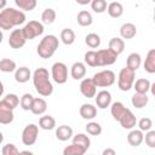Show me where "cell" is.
Segmentation results:
<instances>
[{"mask_svg": "<svg viewBox=\"0 0 155 155\" xmlns=\"http://www.w3.org/2000/svg\"><path fill=\"white\" fill-rule=\"evenodd\" d=\"M131 102H132V105H133L134 108L142 109V108H144V107L148 104L149 98H148L147 93H137V92H136V93L132 96Z\"/></svg>", "mask_w": 155, "mask_h": 155, "instance_id": "cell-24", "label": "cell"}, {"mask_svg": "<svg viewBox=\"0 0 155 155\" xmlns=\"http://www.w3.org/2000/svg\"><path fill=\"white\" fill-rule=\"evenodd\" d=\"M94 97H96V104L101 109L108 108L111 103V94H110L109 91H105V90L99 91Z\"/></svg>", "mask_w": 155, "mask_h": 155, "instance_id": "cell-14", "label": "cell"}, {"mask_svg": "<svg viewBox=\"0 0 155 155\" xmlns=\"http://www.w3.org/2000/svg\"><path fill=\"white\" fill-rule=\"evenodd\" d=\"M2 140H4V136H2V133L0 132V144L2 143Z\"/></svg>", "mask_w": 155, "mask_h": 155, "instance_id": "cell-51", "label": "cell"}, {"mask_svg": "<svg viewBox=\"0 0 155 155\" xmlns=\"http://www.w3.org/2000/svg\"><path fill=\"white\" fill-rule=\"evenodd\" d=\"M38 134H39V127L35 124H29L24 127L23 132H22V142L24 145H33L36 139H38Z\"/></svg>", "mask_w": 155, "mask_h": 155, "instance_id": "cell-9", "label": "cell"}, {"mask_svg": "<svg viewBox=\"0 0 155 155\" xmlns=\"http://www.w3.org/2000/svg\"><path fill=\"white\" fill-rule=\"evenodd\" d=\"M76 21H78V23H79L81 27H88V25L92 24L93 18H92V16H91V13H90L88 11H85V10H84V11H80V12L78 13Z\"/></svg>", "mask_w": 155, "mask_h": 155, "instance_id": "cell-29", "label": "cell"}, {"mask_svg": "<svg viewBox=\"0 0 155 155\" xmlns=\"http://www.w3.org/2000/svg\"><path fill=\"white\" fill-rule=\"evenodd\" d=\"M119 122H120V125H121L124 128L131 130V128H133V127L136 126L137 119H136L134 114H133L128 108H126V110H125V113L122 114V116L120 117Z\"/></svg>", "mask_w": 155, "mask_h": 155, "instance_id": "cell-13", "label": "cell"}, {"mask_svg": "<svg viewBox=\"0 0 155 155\" xmlns=\"http://www.w3.org/2000/svg\"><path fill=\"white\" fill-rule=\"evenodd\" d=\"M31 78V73L29 70V68L27 67H21L18 69H16L15 73V80L19 84H24L27 81H29V79Z\"/></svg>", "mask_w": 155, "mask_h": 155, "instance_id": "cell-22", "label": "cell"}, {"mask_svg": "<svg viewBox=\"0 0 155 155\" xmlns=\"http://www.w3.org/2000/svg\"><path fill=\"white\" fill-rule=\"evenodd\" d=\"M86 132L91 136H99L102 133V126L98 122L91 121L86 125Z\"/></svg>", "mask_w": 155, "mask_h": 155, "instance_id": "cell-39", "label": "cell"}, {"mask_svg": "<svg viewBox=\"0 0 155 155\" xmlns=\"http://www.w3.org/2000/svg\"><path fill=\"white\" fill-rule=\"evenodd\" d=\"M116 59H117V54L113 52L110 48L97 51V67L111 65L116 62Z\"/></svg>", "mask_w": 155, "mask_h": 155, "instance_id": "cell-8", "label": "cell"}, {"mask_svg": "<svg viewBox=\"0 0 155 155\" xmlns=\"http://www.w3.org/2000/svg\"><path fill=\"white\" fill-rule=\"evenodd\" d=\"M150 81L148 79H138L136 82H133V88L137 93H147L150 90Z\"/></svg>", "mask_w": 155, "mask_h": 155, "instance_id": "cell-26", "label": "cell"}, {"mask_svg": "<svg viewBox=\"0 0 155 155\" xmlns=\"http://www.w3.org/2000/svg\"><path fill=\"white\" fill-rule=\"evenodd\" d=\"M4 102H6L11 108L15 109V108L19 104V98H18V96L15 94V93H8V94L4 98Z\"/></svg>", "mask_w": 155, "mask_h": 155, "instance_id": "cell-42", "label": "cell"}, {"mask_svg": "<svg viewBox=\"0 0 155 155\" xmlns=\"http://www.w3.org/2000/svg\"><path fill=\"white\" fill-rule=\"evenodd\" d=\"M73 143L80 145V147H82V148H85L86 150H87V149L90 148V145H91V140H90V138H88L86 134H84V133H78L76 136H74V138H73Z\"/></svg>", "mask_w": 155, "mask_h": 155, "instance_id": "cell-33", "label": "cell"}, {"mask_svg": "<svg viewBox=\"0 0 155 155\" xmlns=\"http://www.w3.org/2000/svg\"><path fill=\"white\" fill-rule=\"evenodd\" d=\"M144 70L149 74H154L155 73V50L151 48L149 50L145 62H144Z\"/></svg>", "mask_w": 155, "mask_h": 155, "instance_id": "cell-23", "label": "cell"}, {"mask_svg": "<svg viewBox=\"0 0 155 155\" xmlns=\"http://www.w3.org/2000/svg\"><path fill=\"white\" fill-rule=\"evenodd\" d=\"M80 115H81V117L85 119V120H92V119L96 117V115H97V109H96V107H93L92 104L85 103V104H82V105L80 107Z\"/></svg>", "mask_w": 155, "mask_h": 155, "instance_id": "cell-19", "label": "cell"}, {"mask_svg": "<svg viewBox=\"0 0 155 155\" xmlns=\"http://www.w3.org/2000/svg\"><path fill=\"white\" fill-rule=\"evenodd\" d=\"M92 80L97 87H109L115 82L116 76H115L114 71L107 69V70H102V71L96 73L92 78Z\"/></svg>", "mask_w": 155, "mask_h": 155, "instance_id": "cell-5", "label": "cell"}, {"mask_svg": "<svg viewBox=\"0 0 155 155\" xmlns=\"http://www.w3.org/2000/svg\"><path fill=\"white\" fill-rule=\"evenodd\" d=\"M25 15L22 10H16L12 7L2 8L0 12V29L10 30L16 25L24 23Z\"/></svg>", "mask_w": 155, "mask_h": 155, "instance_id": "cell-1", "label": "cell"}, {"mask_svg": "<svg viewBox=\"0 0 155 155\" xmlns=\"http://www.w3.org/2000/svg\"><path fill=\"white\" fill-rule=\"evenodd\" d=\"M109 48L119 56V54L122 53L124 50H125V41H124L121 38H113V39H110V41H109Z\"/></svg>", "mask_w": 155, "mask_h": 155, "instance_id": "cell-25", "label": "cell"}, {"mask_svg": "<svg viewBox=\"0 0 155 155\" xmlns=\"http://www.w3.org/2000/svg\"><path fill=\"white\" fill-rule=\"evenodd\" d=\"M91 7L96 13H103L107 10V1L105 0H91Z\"/></svg>", "mask_w": 155, "mask_h": 155, "instance_id": "cell-38", "label": "cell"}, {"mask_svg": "<svg viewBox=\"0 0 155 155\" xmlns=\"http://www.w3.org/2000/svg\"><path fill=\"white\" fill-rule=\"evenodd\" d=\"M138 126H139L140 131H149L151 128V126H153V121L149 117H142L138 121Z\"/></svg>", "mask_w": 155, "mask_h": 155, "instance_id": "cell-44", "label": "cell"}, {"mask_svg": "<svg viewBox=\"0 0 155 155\" xmlns=\"http://www.w3.org/2000/svg\"><path fill=\"white\" fill-rule=\"evenodd\" d=\"M137 34V28L133 23H125L120 28V35L122 39H132Z\"/></svg>", "mask_w": 155, "mask_h": 155, "instance_id": "cell-17", "label": "cell"}, {"mask_svg": "<svg viewBox=\"0 0 155 155\" xmlns=\"http://www.w3.org/2000/svg\"><path fill=\"white\" fill-rule=\"evenodd\" d=\"M58 45H59V41H58L57 36H54V35H46V36H44L41 39L40 44L38 45L36 52H38V54L41 58L47 59V58H51L54 54V52L58 48Z\"/></svg>", "mask_w": 155, "mask_h": 155, "instance_id": "cell-3", "label": "cell"}, {"mask_svg": "<svg viewBox=\"0 0 155 155\" xmlns=\"http://www.w3.org/2000/svg\"><path fill=\"white\" fill-rule=\"evenodd\" d=\"M78 4H80V5H87V4H90L91 2V0H75Z\"/></svg>", "mask_w": 155, "mask_h": 155, "instance_id": "cell-47", "label": "cell"}, {"mask_svg": "<svg viewBox=\"0 0 155 155\" xmlns=\"http://www.w3.org/2000/svg\"><path fill=\"white\" fill-rule=\"evenodd\" d=\"M145 143L150 148H155V131H148L145 134Z\"/></svg>", "mask_w": 155, "mask_h": 155, "instance_id": "cell-45", "label": "cell"}, {"mask_svg": "<svg viewBox=\"0 0 155 155\" xmlns=\"http://www.w3.org/2000/svg\"><path fill=\"white\" fill-rule=\"evenodd\" d=\"M87 150L78 144H71V145H68L67 148H64L63 150V155H84Z\"/></svg>", "mask_w": 155, "mask_h": 155, "instance_id": "cell-32", "label": "cell"}, {"mask_svg": "<svg viewBox=\"0 0 155 155\" xmlns=\"http://www.w3.org/2000/svg\"><path fill=\"white\" fill-rule=\"evenodd\" d=\"M33 101H34V97L30 94V93H24L22 97H21V107L23 110H30L31 108V104H33Z\"/></svg>", "mask_w": 155, "mask_h": 155, "instance_id": "cell-40", "label": "cell"}, {"mask_svg": "<svg viewBox=\"0 0 155 155\" xmlns=\"http://www.w3.org/2000/svg\"><path fill=\"white\" fill-rule=\"evenodd\" d=\"M134 78H136V71L130 69V68H122L119 73V78H117V85L121 91H128L132 88L133 82H134Z\"/></svg>", "mask_w": 155, "mask_h": 155, "instance_id": "cell-4", "label": "cell"}, {"mask_svg": "<svg viewBox=\"0 0 155 155\" xmlns=\"http://www.w3.org/2000/svg\"><path fill=\"white\" fill-rule=\"evenodd\" d=\"M15 4L22 11H31L36 7V0H15Z\"/></svg>", "mask_w": 155, "mask_h": 155, "instance_id": "cell-34", "label": "cell"}, {"mask_svg": "<svg viewBox=\"0 0 155 155\" xmlns=\"http://www.w3.org/2000/svg\"><path fill=\"white\" fill-rule=\"evenodd\" d=\"M25 41H27V39L24 38V34H23L22 29H15L11 33L10 38H8V45L12 48H16V50L23 47L25 45Z\"/></svg>", "mask_w": 155, "mask_h": 155, "instance_id": "cell-11", "label": "cell"}, {"mask_svg": "<svg viewBox=\"0 0 155 155\" xmlns=\"http://www.w3.org/2000/svg\"><path fill=\"white\" fill-rule=\"evenodd\" d=\"M51 74H52V79L54 82L59 85L65 84L68 80V67L62 62H56L52 65Z\"/></svg>", "mask_w": 155, "mask_h": 155, "instance_id": "cell-6", "label": "cell"}, {"mask_svg": "<svg viewBox=\"0 0 155 155\" xmlns=\"http://www.w3.org/2000/svg\"><path fill=\"white\" fill-rule=\"evenodd\" d=\"M85 42H86V45H87L88 47H91V48H97V47L101 45V38H99V35L96 34V33H90V34L86 35Z\"/></svg>", "mask_w": 155, "mask_h": 155, "instance_id": "cell-35", "label": "cell"}, {"mask_svg": "<svg viewBox=\"0 0 155 155\" xmlns=\"http://www.w3.org/2000/svg\"><path fill=\"white\" fill-rule=\"evenodd\" d=\"M2 93H4V85H2V82L0 81V97L2 96Z\"/></svg>", "mask_w": 155, "mask_h": 155, "instance_id": "cell-49", "label": "cell"}, {"mask_svg": "<svg viewBox=\"0 0 155 155\" xmlns=\"http://www.w3.org/2000/svg\"><path fill=\"white\" fill-rule=\"evenodd\" d=\"M19 154H29V155H31L33 153H31V151H29V150H24V151H19Z\"/></svg>", "mask_w": 155, "mask_h": 155, "instance_id": "cell-50", "label": "cell"}, {"mask_svg": "<svg viewBox=\"0 0 155 155\" xmlns=\"http://www.w3.org/2000/svg\"><path fill=\"white\" fill-rule=\"evenodd\" d=\"M2 38H4V35H2V31L0 30V44L2 42Z\"/></svg>", "mask_w": 155, "mask_h": 155, "instance_id": "cell-52", "label": "cell"}, {"mask_svg": "<svg viewBox=\"0 0 155 155\" xmlns=\"http://www.w3.org/2000/svg\"><path fill=\"white\" fill-rule=\"evenodd\" d=\"M97 86L94 85L92 79H84L80 84V92L82 93V96H85L86 98H93L97 93Z\"/></svg>", "mask_w": 155, "mask_h": 155, "instance_id": "cell-12", "label": "cell"}, {"mask_svg": "<svg viewBox=\"0 0 155 155\" xmlns=\"http://www.w3.org/2000/svg\"><path fill=\"white\" fill-rule=\"evenodd\" d=\"M125 110H126V107H125L121 102H115V103H113V104H111L110 113H111L113 117H114L116 121H119V120H120V117L122 116V114L125 113Z\"/></svg>", "mask_w": 155, "mask_h": 155, "instance_id": "cell-31", "label": "cell"}, {"mask_svg": "<svg viewBox=\"0 0 155 155\" xmlns=\"http://www.w3.org/2000/svg\"><path fill=\"white\" fill-rule=\"evenodd\" d=\"M140 62H142L140 54H139V53H136V52H133V53L128 54V57H127V62H126V67L136 71V70L139 68V65H140Z\"/></svg>", "mask_w": 155, "mask_h": 155, "instance_id": "cell-28", "label": "cell"}, {"mask_svg": "<svg viewBox=\"0 0 155 155\" xmlns=\"http://www.w3.org/2000/svg\"><path fill=\"white\" fill-rule=\"evenodd\" d=\"M6 4H7V1H6V0H0V10H2V8H5V6H6Z\"/></svg>", "mask_w": 155, "mask_h": 155, "instance_id": "cell-48", "label": "cell"}, {"mask_svg": "<svg viewBox=\"0 0 155 155\" xmlns=\"http://www.w3.org/2000/svg\"><path fill=\"white\" fill-rule=\"evenodd\" d=\"M47 109V103L44 98H34L33 101V104H31V108H30V111L35 115H42Z\"/></svg>", "mask_w": 155, "mask_h": 155, "instance_id": "cell-16", "label": "cell"}, {"mask_svg": "<svg viewBox=\"0 0 155 155\" xmlns=\"http://www.w3.org/2000/svg\"><path fill=\"white\" fill-rule=\"evenodd\" d=\"M56 19V11L53 8H46L41 15V21L44 24H51Z\"/></svg>", "mask_w": 155, "mask_h": 155, "instance_id": "cell-37", "label": "cell"}, {"mask_svg": "<svg viewBox=\"0 0 155 155\" xmlns=\"http://www.w3.org/2000/svg\"><path fill=\"white\" fill-rule=\"evenodd\" d=\"M71 136H73V128L68 125H62L56 130V137H57V139H59L62 142L70 139Z\"/></svg>", "mask_w": 155, "mask_h": 155, "instance_id": "cell-21", "label": "cell"}, {"mask_svg": "<svg viewBox=\"0 0 155 155\" xmlns=\"http://www.w3.org/2000/svg\"><path fill=\"white\" fill-rule=\"evenodd\" d=\"M13 108H11L6 102L0 101V124L8 125L13 121Z\"/></svg>", "mask_w": 155, "mask_h": 155, "instance_id": "cell-10", "label": "cell"}, {"mask_svg": "<svg viewBox=\"0 0 155 155\" xmlns=\"http://www.w3.org/2000/svg\"><path fill=\"white\" fill-rule=\"evenodd\" d=\"M39 126L45 130V131H50V130H53L54 126H56V120L53 116L51 115H44L40 117L39 120Z\"/></svg>", "mask_w": 155, "mask_h": 155, "instance_id": "cell-27", "label": "cell"}, {"mask_svg": "<svg viewBox=\"0 0 155 155\" xmlns=\"http://www.w3.org/2000/svg\"><path fill=\"white\" fill-rule=\"evenodd\" d=\"M70 74H71V78L75 79V80L82 79V78L86 75V67H85V64L81 63V62H75V63L71 65Z\"/></svg>", "mask_w": 155, "mask_h": 155, "instance_id": "cell-18", "label": "cell"}, {"mask_svg": "<svg viewBox=\"0 0 155 155\" xmlns=\"http://www.w3.org/2000/svg\"><path fill=\"white\" fill-rule=\"evenodd\" d=\"M0 70L4 73H12L16 70V62L10 58H4L0 61Z\"/></svg>", "mask_w": 155, "mask_h": 155, "instance_id": "cell-36", "label": "cell"}, {"mask_svg": "<svg viewBox=\"0 0 155 155\" xmlns=\"http://www.w3.org/2000/svg\"><path fill=\"white\" fill-rule=\"evenodd\" d=\"M61 40L64 45H71L75 41V33L70 28H65L61 31Z\"/></svg>", "mask_w": 155, "mask_h": 155, "instance_id": "cell-30", "label": "cell"}, {"mask_svg": "<svg viewBox=\"0 0 155 155\" xmlns=\"http://www.w3.org/2000/svg\"><path fill=\"white\" fill-rule=\"evenodd\" d=\"M107 11H108V13H109L110 17H113V18H119V17H121L122 13H124V6H122L121 2H119V1H113V2H110V4L107 6Z\"/></svg>", "mask_w": 155, "mask_h": 155, "instance_id": "cell-20", "label": "cell"}, {"mask_svg": "<svg viewBox=\"0 0 155 155\" xmlns=\"http://www.w3.org/2000/svg\"><path fill=\"white\" fill-rule=\"evenodd\" d=\"M1 153H2V155H17V154H19V150L17 149V147L15 144L8 143V144L4 145Z\"/></svg>", "mask_w": 155, "mask_h": 155, "instance_id": "cell-43", "label": "cell"}, {"mask_svg": "<svg viewBox=\"0 0 155 155\" xmlns=\"http://www.w3.org/2000/svg\"><path fill=\"white\" fill-rule=\"evenodd\" d=\"M103 155H115V150L114 149H105V150H103Z\"/></svg>", "mask_w": 155, "mask_h": 155, "instance_id": "cell-46", "label": "cell"}, {"mask_svg": "<svg viewBox=\"0 0 155 155\" xmlns=\"http://www.w3.org/2000/svg\"><path fill=\"white\" fill-rule=\"evenodd\" d=\"M85 62L90 67H97V52L96 51H87L85 53Z\"/></svg>", "mask_w": 155, "mask_h": 155, "instance_id": "cell-41", "label": "cell"}, {"mask_svg": "<svg viewBox=\"0 0 155 155\" xmlns=\"http://www.w3.org/2000/svg\"><path fill=\"white\" fill-rule=\"evenodd\" d=\"M33 84L36 92L42 97H48L53 92V85L50 81L47 69L38 68L33 74Z\"/></svg>", "mask_w": 155, "mask_h": 155, "instance_id": "cell-2", "label": "cell"}, {"mask_svg": "<svg viewBox=\"0 0 155 155\" xmlns=\"http://www.w3.org/2000/svg\"><path fill=\"white\" fill-rule=\"evenodd\" d=\"M22 31L27 40H33L34 38H36L44 33V25H42V23H40L38 21H30L29 23H27L24 25Z\"/></svg>", "mask_w": 155, "mask_h": 155, "instance_id": "cell-7", "label": "cell"}, {"mask_svg": "<svg viewBox=\"0 0 155 155\" xmlns=\"http://www.w3.org/2000/svg\"><path fill=\"white\" fill-rule=\"evenodd\" d=\"M143 139H144V134H143V131H140V130H132L127 134V142L132 147L140 145L142 142H143Z\"/></svg>", "mask_w": 155, "mask_h": 155, "instance_id": "cell-15", "label": "cell"}]
</instances>
